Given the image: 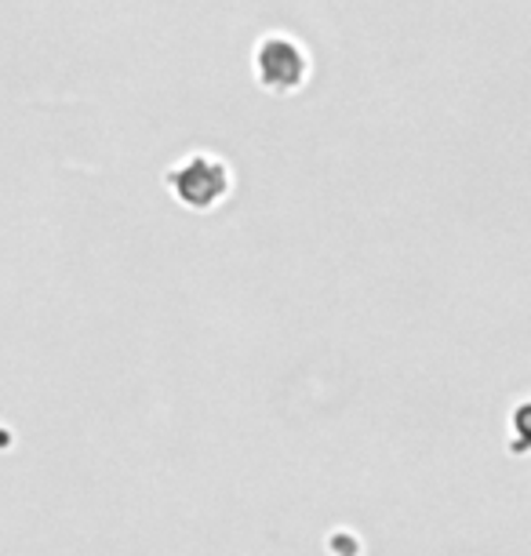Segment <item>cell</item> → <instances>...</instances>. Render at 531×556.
<instances>
[{
    "mask_svg": "<svg viewBox=\"0 0 531 556\" xmlns=\"http://www.w3.org/2000/svg\"><path fill=\"white\" fill-rule=\"evenodd\" d=\"M164 182H168L172 197L182 207L204 215V212H215V207L230 197L233 172H230V164L215 153H190V156H182L179 164L168 167Z\"/></svg>",
    "mask_w": 531,
    "mask_h": 556,
    "instance_id": "obj_1",
    "label": "cell"
},
{
    "mask_svg": "<svg viewBox=\"0 0 531 556\" xmlns=\"http://www.w3.org/2000/svg\"><path fill=\"white\" fill-rule=\"evenodd\" d=\"M255 77L274 96H291L309 77V55L295 37L269 34L255 48Z\"/></svg>",
    "mask_w": 531,
    "mask_h": 556,
    "instance_id": "obj_2",
    "label": "cell"
}]
</instances>
